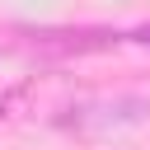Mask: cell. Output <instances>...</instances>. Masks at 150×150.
Here are the masks:
<instances>
[{"label": "cell", "instance_id": "3", "mask_svg": "<svg viewBox=\"0 0 150 150\" xmlns=\"http://www.w3.org/2000/svg\"><path fill=\"white\" fill-rule=\"evenodd\" d=\"M0 108H5V98H0Z\"/></svg>", "mask_w": 150, "mask_h": 150}, {"label": "cell", "instance_id": "2", "mask_svg": "<svg viewBox=\"0 0 150 150\" xmlns=\"http://www.w3.org/2000/svg\"><path fill=\"white\" fill-rule=\"evenodd\" d=\"M131 38H136V42H141V47H150V23H145V28H136V33H131Z\"/></svg>", "mask_w": 150, "mask_h": 150}, {"label": "cell", "instance_id": "1", "mask_svg": "<svg viewBox=\"0 0 150 150\" xmlns=\"http://www.w3.org/2000/svg\"><path fill=\"white\" fill-rule=\"evenodd\" d=\"M38 42V52H61V56H80V52H103V47H112L117 42V33H33Z\"/></svg>", "mask_w": 150, "mask_h": 150}]
</instances>
